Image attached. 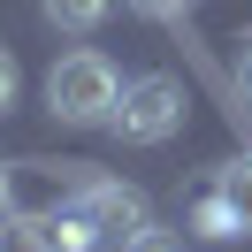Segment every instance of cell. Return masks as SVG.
<instances>
[{"mask_svg": "<svg viewBox=\"0 0 252 252\" xmlns=\"http://www.w3.org/2000/svg\"><path fill=\"white\" fill-rule=\"evenodd\" d=\"M115 99H123V77H115V62H107L99 46L62 54V62H54V77H46V107H54V123H107Z\"/></svg>", "mask_w": 252, "mask_h": 252, "instance_id": "cell-1", "label": "cell"}, {"mask_svg": "<svg viewBox=\"0 0 252 252\" xmlns=\"http://www.w3.org/2000/svg\"><path fill=\"white\" fill-rule=\"evenodd\" d=\"M107 123H115L123 145H168L176 130H184V84L176 77H130Z\"/></svg>", "mask_w": 252, "mask_h": 252, "instance_id": "cell-2", "label": "cell"}, {"mask_svg": "<svg viewBox=\"0 0 252 252\" xmlns=\"http://www.w3.org/2000/svg\"><path fill=\"white\" fill-rule=\"evenodd\" d=\"M62 206L92 221L99 245H107V237H130V229L145 221V191L123 184V176H99V168H77V176H69V199H62Z\"/></svg>", "mask_w": 252, "mask_h": 252, "instance_id": "cell-3", "label": "cell"}, {"mask_svg": "<svg viewBox=\"0 0 252 252\" xmlns=\"http://www.w3.org/2000/svg\"><path fill=\"white\" fill-rule=\"evenodd\" d=\"M38 8H46V23H54V31L92 38L99 23H107V8H115V0H38Z\"/></svg>", "mask_w": 252, "mask_h": 252, "instance_id": "cell-4", "label": "cell"}, {"mask_svg": "<svg viewBox=\"0 0 252 252\" xmlns=\"http://www.w3.org/2000/svg\"><path fill=\"white\" fill-rule=\"evenodd\" d=\"M0 252H54V237H46V214H0Z\"/></svg>", "mask_w": 252, "mask_h": 252, "instance_id": "cell-5", "label": "cell"}, {"mask_svg": "<svg viewBox=\"0 0 252 252\" xmlns=\"http://www.w3.org/2000/svg\"><path fill=\"white\" fill-rule=\"evenodd\" d=\"M214 191H221V199H229V214H237V229L252 237V153H245V160H229V168L214 176Z\"/></svg>", "mask_w": 252, "mask_h": 252, "instance_id": "cell-6", "label": "cell"}, {"mask_svg": "<svg viewBox=\"0 0 252 252\" xmlns=\"http://www.w3.org/2000/svg\"><path fill=\"white\" fill-rule=\"evenodd\" d=\"M191 229H199V237H214V245H221V237H245L221 191H206V199H191Z\"/></svg>", "mask_w": 252, "mask_h": 252, "instance_id": "cell-7", "label": "cell"}, {"mask_svg": "<svg viewBox=\"0 0 252 252\" xmlns=\"http://www.w3.org/2000/svg\"><path fill=\"white\" fill-rule=\"evenodd\" d=\"M123 252H184V237H176V229H153V221H138V229L123 237Z\"/></svg>", "mask_w": 252, "mask_h": 252, "instance_id": "cell-8", "label": "cell"}, {"mask_svg": "<svg viewBox=\"0 0 252 252\" xmlns=\"http://www.w3.org/2000/svg\"><path fill=\"white\" fill-rule=\"evenodd\" d=\"M130 8H138V16H153V23H176V31L191 23V0H130Z\"/></svg>", "mask_w": 252, "mask_h": 252, "instance_id": "cell-9", "label": "cell"}, {"mask_svg": "<svg viewBox=\"0 0 252 252\" xmlns=\"http://www.w3.org/2000/svg\"><path fill=\"white\" fill-rule=\"evenodd\" d=\"M16 84H23V69H16V54H8V46H0V115H8V107H16Z\"/></svg>", "mask_w": 252, "mask_h": 252, "instance_id": "cell-10", "label": "cell"}, {"mask_svg": "<svg viewBox=\"0 0 252 252\" xmlns=\"http://www.w3.org/2000/svg\"><path fill=\"white\" fill-rule=\"evenodd\" d=\"M8 206H16V168L0 160V214H8Z\"/></svg>", "mask_w": 252, "mask_h": 252, "instance_id": "cell-11", "label": "cell"}, {"mask_svg": "<svg viewBox=\"0 0 252 252\" xmlns=\"http://www.w3.org/2000/svg\"><path fill=\"white\" fill-rule=\"evenodd\" d=\"M245 99H252V54H245Z\"/></svg>", "mask_w": 252, "mask_h": 252, "instance_id": "cell-12", "label": "cell"}]
</instances>
